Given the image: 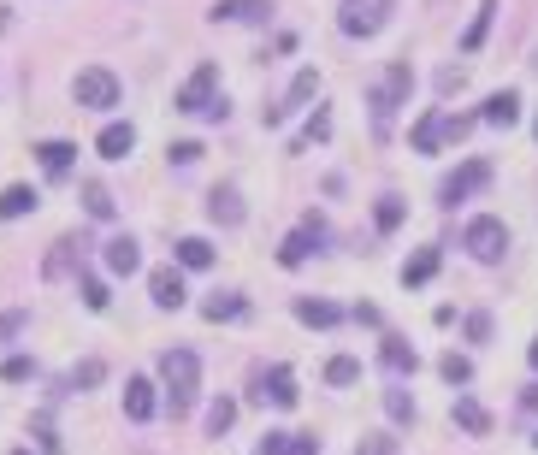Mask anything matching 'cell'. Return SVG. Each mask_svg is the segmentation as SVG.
I'll list each match as a JSON object with an SVG mask.
<instances>
[{
  "mask_svg": "<svg viewBox=\"0 0 538 455\" xmlns=\"http://www.w3.org/2000/svg\"><path fill=\"white\" fill-rule=\"evenodd\" d=\"M160 379H166V396H172V414H190V402L202 390V361L190 349H166L160 355Z\"/></svg>",
  "mask_w": 538,
  "mask_h": 455,
  "instance_id": "obj_1",
  "label": "cell"
},
{
  "mask_svg": "<svg viewBox=\"0 0 538 455\" xmlns=\"http://www.w3.org/2000/svg\"><path fill=\"white\" fill-rule=\"evenodd\" d=\"M219 89V65H196L190 83L178 89V113H207V119H225V101H213Z\"/></svg>",
  "mask_w": 538,
  "mask_h": 455,
  "instance_id": "obj_2",
  "label": "cell"
},
{
  "mask_svg": "<svg viewBox=\"0 0 538 455\" xmlns=\"http://www.w3.org/2000/svg\"><path fill=\"white\" fill-rule=\"evenodd\" d=\"M408 89H414V71H408V65L397 60V65H391V77H385V83L373 89V130H379V136H391V113L403 107V95H408Z\"/></svg>",
  "mask_w": 538,
  "mask_h": 455,
  "instance_id": "obj_3",
  "label": "cell"
},
{
  "mask_svg": "<svg viewBox=\"0 0 538 455\" xmlns=\"http://www.w3.org/2000/svg\"><path fill=\"white\" fill-rule=\"evenodd\" d=\"M71 95H77V107H119V77L107 65H83Z\"/></svg>",
  "mask_w": 538,
  "mask_h": 455,
  "instance_id": "obj_4",
  "label": "cell"
},
{
  "mask_svg": "<svg viewBox=\"0 0 538 455\" xmlns=\"http://www.w3.org/2000/svg\"><path fill=\"white\" fill-rule=\"evenodd\" d=\"M462 249H468L473 260H503V249H509V231H503V219L479 213L468 231H462Z\"/></svg>",
  "mask_w": 538,
  "mask_h": 455,
  "instance_id": "obj_5",
  "label": "cell"
},
{
  "mask_svg": "<svg viewBox=\"0 0 538 455\" xmlns=\"http://www.w3.org/2000/svg\"><path fill=\"white\" fill-rule=\"evenodd\" d=\"M391 6H397V0H349L343 18H337V30H343V36H379L385 18H391Z\"/></svg>",
  "mask_w": 538,
  "mask_h": 455,
  "instance_id": "obj_6",
  "label": "cell"
},
{
  "mask_svg": "<svg viewBox=\"0 0 538 455\" xmlns=\"http://www.w3.org/2000/svg\"><path fill=\"white\" fill-rule=\"evenodd\" d=\"M485 184H491V166H485V160H468V166H462L456 178H444V190H438V201H444V207H456V201H468V195H479Z\"/></svg>",
  "mask_w": 538,
  "mask_h": 455,
  "instance_id": "obj_7",
  "label": "cell"
},
{
  "mask_svg": "<svg viewBox=\"0 0 538 455\" xmlns=\"http://www.w3.org/2000/svg\"><path fill=\"white\" fill-rule=\"evenodd\" d=\"M255 396L261 402H272V408H296V373L290 367H267V373H255Z\"/></svg>",
  "mask_w": 538,
  "mask_h": 455,
  "instance_id": "obj_8",
  "label": "cell"
},
{
  "mask_svg": "<svg viewBox=\"0 0 538 455\" xmlns=\"http://www.w3.org/2000/svg\"><path fill=\"white\" fill-rule=\"evenodd\" d=\"M320 243H326V225H320V219L308 213V225H302L296 237H284V249H278V260H284V266H302V260L314 255Z\"/></svg>",
  "mask_w": 538,
  "mask_h": 455,
  "instance_id": "obj_9",
  "label": "cell"
},
{
  "mask_svg": "<svg viewBox=\"0 0 538 455\" xmlns=\"http://www.w3.org/2000/svg\"><path fill=\"white\" fill-rule=\"evenodd\" d=\"M267 12H272V0H213V18L219 24H255Z\"/></svg>",
  "mask_w": 538,
  "mask_h": 455,
  "instance_id": "obj_10",
  "label": "cell"
},
{
  "mask_svg": "<svg viewBox=\"0 0 538 455\" xmlns=\"http://www.w3.org/2000/svg\"><path fill=\"white\" fill-rule=\"evenodd\" d=\"M479 119H485V125H497V130H509L515 119H521V95H515V89H497V95L485 101V113H479Z\"/></svg>",
  "mask_w": 538,
  "mask_h": 455,
  "instance_id": "obj_11",
  "label": "cell"
},
{
  "mask_svg": "<svg viewBox=\"0 0 538 455\" xmlns=\"http://www.w3.org/2000/svg\"><path fill=\"white\" fill-rule=\"evenodd\" d=\"M148 290H154V308H184V278H178L172 266H160V272L148 278Z\"/></svg>",
  "mask_w": 538,
  "mask_h": 455,
  "instance_id": "obj_12",
  "label": "cell"
},
{
  "mask_svg": "<svg viewBox=\"0 0 538 455\" xmlns=\"http://www.w3.org/2000/svg\"><path fill=\"white\" fill-rule=\"evenodd\" d=\"M202 314L213 325H219V320H249V302H243L237 290H219V296H207V302H202Z\"/></svg>",
  "mask_w": 538,
  "mask_h": 455,
  "instance_id": "obj_13",
  "label": "cell"
},
{
  "mask_svg": "<svg viewBox=\"0 0 538 455\" xmlns=\"http://www.w3.org/2000/svg\"><path fill=\"white\" fill-rule=\"evenodd\" d=\"M207 213H213L219 225H243V195L231 190V184H219V190L207 195Z\"/></svg>",
  "mask_w": 538,
  "mask_h": 455,
  "instance_id": "obj_14",
  "label": "cell"
},
{
  "mask_svg": "<svg viewBox=\"0 0 538 455\" xmlns=\"http://www.w3.org/2000/svg\"><path fill=\"white\" fill-rule=\"evenodd\" d=\"M154 408H160V402H154V385H148V379H125V414H131V420H154Z\"/></svg>",
  "mask_w": 538,
  "mask_h": 455,
  "instance_id": "obj_15",
  "label": "cell"
},
{
  "mask_svg": "<svg viewBox=\"0 0 538 455\" xmlns=\"http://www.w3.org/2000/svg\"><path fill=\"white\" fill-rule=\"evenodd\" d=\"M95 148H101V160H125L136 148V130L131 125H107L101 136H95Z\"/></svg>",
  "mask_w": 538,
  "mask_h": 455,
  "instance_id": "obj_16",
  "label": "cell"
},
{
  "mask_svg": "<svg viewBox=\"0 0 538 455\" xmlns=\"http://www.w3.org/2000/svg\"><path fill=\"white\" fill-rule=\"evenodd\" d=\"M136 266H142V249H136L131 237H113V243H107V272H119V278H131Z\"/></svg>",
  "mask_w": 538,
  "mask_h": 455,
  "instance_id": "obj_17",
  "label": "cell"
},
{
  "mask_svg": "<svg viewBox=\"0 0 538 455\" xmlns=\"http://www.w3.org/2000/svg\"><path fill=\"white\" fill-rule=\"evenodd\" d=\"M36 160H42V172H48V178H66L71 160H77V148H71V142H42V148H36Z\"/></svg>",
  "mask_w": 538,
  "mask_h": 455,
  "instance_id": "obj_18",
  "label": "cell"
},
{
  "mask_svg": "<svg viewBox=\"0 0 538 455\" xmlns=\"http://www.w3.org/2000/svg\"><path fill=\"white\" fill-rule=\"evenodd\" d=\"M450 414H456V426H462V432H473V438H485V432H491V414H485L473 396H456V408H450Z\"/></svg>",
  "mask_w": 538,
  "mask_h": 455,
  "instance_id": "obj_19",
  "label": "cell"
},
{
  "mask_svg": "<svg viewBox=\"0 0 538 455\" xmlns=\"http://www.w3.org/2000/svg\"><path fill=\"white\" fill-rule=\"evenodd\" d=\"M36 201L42 195L30 184H12V190H0V219H24V213H36Z\"/></svg>",
  "mask_w": 538,
  "mask_h": 455,
  "instance_id": "obj_20",
  "label": "cell"
},
{
  "mask_svg": "<svg viewBox=\"0 0 538 455\" xmlns=\"http://www.w3.org/2000/svg\"><path fill=\"white\" fill-rule=\"evenodd\" d=\"M379 361H385L391 373H414V367H420V355L408 349L403 337H385V343H379Z\"/></svg>",
  "mask_w": 538,
  "mask_h": 455,
  "instance_id": "obj_21",
  "label": "cell"
},
{
  "mask_svg": "<svg viewBox=\"0 0 538 455\" xmlns=\"http://www.w3.org/2000/svg\"><path fill=\"white\" fill-rule=\"evenodd\" d=\"M491 12H497V0H479V12H473L468 36H462V54H479V48H485V30H491Z\"/></svg>",
  "mask_w": 538,
  "mask_h": 455,
  "instance_id": "obj_22",
  "label": "cell"
},
{
  "mask_svg": "<svg viewBox=\"0 0 538 455\" xmlns=\"http://www.w3.org/2000/svg\"><path fill=\"white\" fill-rule=\"evenodd\" d=\"M178 266H190V272L213 266V243H207V237H184V243H178Z\"/></svg>",
  "mask_w": 538,
  "mask_h": 455,
  "instance_id": "obj_23",
  "label": "cell"
},
{
  "mask_svg": "<svg viewBox=\"0 0 538 455\" xmlns=\"http://www.w3.org/2000/svg\"><path fill=\"white\" fill-rule=\"evenodd\" d=\"M432 272H438V249H420V255L403 266V284H408V290H420V284H426Z\"/></svg>",
  "mask_w": 538,
  "mask_h": 455,
  "instance_id": "obj_24",
  "label": "cell"
},
{
  "mask_svg": "<svg viewBox=\"0 0 538 455\" xmlns=\"http://www.w3.org/2000/svg\"><path fill=\"white\" fill-rule=\"evenodd\" d=\"M296 320H302V325H337L343 314H337L332 302H314V296H302V302H296Z\"/></svg>",
  "mask_w": 538,
  "mask_h": 455,
  "instance_id": "obj_25",
  "label": "cell"
},
{
  "mask_svg": "<svg viewBox=\"0 0 538 455\" xmlns=\"http://www.w3.org/2000/svg\"><path fill=\"white\" fill-rule=\"evenodd\" d=\"M30 432H36V444H42V450H48V455H60V450H66V438L54 432V414H48V408H42V414L30 420Z\"/></svg>",
  "mask_w": 538,
  "mask_h": 455,
  "instance_id": "obj_26",
  "label": "cell"
},
{
  "mask_svg": "<svg viewBox=\"0 0 538 455\" xmlns=\"http://www.w3.org/2000/svg\"><path fill=\"white\" fill-rule=\"evenodd\" d=\"M414 154H438V107L414 125Z\"/></svg>",
  "mask_w": 538,
  "mask_h": 455,
  "instance_id": "obj_27",
  "label": "cell"
},
{
  "mask_svg": "<svg viewBox=\"0 0 538 455\" xmlns=\"http://www.w3.org/2000/svg\"><path fill=\"white\" fill-rule=\"evenodd\" d=\"M231 420H237V402H231V396H219V402H213V408H207V432H213V438H219V432H225V426H231Z\"/></svg>",
  "mask_w": 538,
  "mask_h": 455,
  "instance_id": "obj_28",
  "label": "cell"
},
{
  "mask_svg": "<svg viewBox=\"0 0 538 455\" xmlns=\"http://www.w3.org/2000/svg\"><path fill=\"white\" fill-rule=\"evenodd\" d=\"M71 249H77V243H71V237H60V243H54V255H48V266H42V272H48V278H66V272H71Z\"/></svg>",
  "mask_w": 538,
  "mask_h": 455,
  "instance_id": "obj_29",
  "label": "cell"
},
{
  "mask_svg": "<svg viewBox=\"0 0 538 455\" xmlns=\"http://www.w3.org/2000/svg\"><path fill=\"white\" fill-rule=\"evenodd\" d=\"M107 379V367L101 361H83V367H71V390H89V385H101Z\"/></svg>",
  "mask_w": 538,
  "mask_h": 455,
  "instance_id": "obj_30",
  "label": "cell"
},
{
  "mask_svg": "<svg viewBox=\"0 0 538 455\" xmlns=\"http://www.w3.org/2000/svg\"><path fill=\"white\" fill-rule=\"evenodd\" d=\"M326 379H332V385H355V379H361V361H349V355H337L332 367H326Z\"/></svg>",
  "mask_w": 538,
  "mask_h": 455,
  "instance_id": "obj_31",
  "label": "cell"
},
{
  "mask_svg": "<svg viewBox=\"0 0 538 455\" xmlns=\"http://www.w3.org/2000/svg\"><path fill=\"white\" fill-rule=\"evenodd\" d=\"M438 373H444V379H450V385H468V379H473L468 355H444V367H438Z\"/></svg>",
  "mask_w": 538,
  "mask_h": 455,
  "instance_id": "obj_32",
  "label": "cell"
},
{
  "mask_svg": "<svg viewBox=\"0 0 538 455\" xmlns=\"http://www.w3.org/2000/svg\"><path fill=\"white\" fill-rule=\"evenodd\" d=\"M83 201H89V213H95V219H113V195L101 190V184H89V190H83Z\"/></svg>",
  "mask_w": 538,
  "mask_h": 455,
  "instance_id": "obj_33",
  "label": "cell"
},
{
  "mask_svg": "<svg viewBox=\"0 0 538 455\" xmlns=\"http://www.w3.org/2000/svg\"><path fill=\"white\" fill-rule=\"evenodd\" d=\"M397 225H403V201L385 195V201H379V231H397Z\"/></svg>",
  "mask_w": 538,
  "mask_h": 455,
  "instance_id": "obj_34",
  "label": "cell"
},
{
  "mask_svg": "<svg viewBox=\"0 0 538 455\" xmlns=\"http://www.w3.org/2000/svg\"><path fill=\"white\" fill-rule=\"evenodd\" d=\"M107 302H113V296H107V284H101V278H83V308H95V314H101Z\"/></svg>",
  "mask_w": 538,
  "mask_h": 455,
  "instance_id": "obj_35",
  "label": "cell"
},
{
  "mask_svg": "<svg viewBox=\"0 0 538 455\" xmlns=\"http://www.w3.org/2000/svg\"><path fill=\"white\" fill-rule=\"evenodd\" d=\"M385 408H391V420H414V396H403V390H385Z\"/></svg>",
  "mask_w": 538,
  "mask_h": 455,
  "instance_id": "obj_36",
  "label": "cell"
},
{
  "mask_svg": "<svg viewBox=\"0 0 538 455\" xmlns=\"http://www.w3.org/2000/svg\"><path fill=\"white\" fill-rule=\"evenodd\" d=\"M166 154H172V166H196L202 160V142H172Z\"/></svg>",
  "mask_w": 538,
  "mask_h": 455,
  "instance_id": "obj_37",
  "label": "cell"
},
{
  "mask_svg": "<svg viewBox=\"0 0 538 455\" xmlns=\"http://www.w3.org/2000/svg\"><path fill=\"white\" fill-rule=\"evenodd\" d=\"M314 89H320V77H314V71H296V83H290V101H308Z\"/></svg>",
  "mask_w": 538,
  "mask_h": 455,
  "instance_id": "obj_38",
  "label": "cell"
},
{
  "mask_svg": "<svg viewBox=\"0 0 538 455\" xmlns=\"http://www.w3.org/2000/svg\"><path fill=\"white\" fill-rule=\"evenodd\" d=\"M326 136H332V113H326V107H320V113H314V119H308V142H326Z\"/></svg>",
  "mask_w": 538,
  "mask_h": 455,
  "instance_id": "obj_39",
  "label": "cell"
},
{
  "mask_svg": "<svg viewBox=\"0 0 538 455\" xmlns=\"http://www.w3.org/2000/svg\"><path fill=\"white\" fill-rule=\"evenodd\" d=\"M278 455H320V444H314V438H290V432H284V450Z\"/></svg>",
  "mask_w": 538,
  "mask_h": 455,
  "instance_id": "obj_40",
  "label": "cell"
},
{
  "mask_svg": "<svg viewBox=\"0 0 538 455\" xmlns=\"http://www.w3.org/2000/svg\"><path fill=\"white\" fill-rule=\"evenodd\" d=\"M355 455H397V438H361Z\"/></svg>",
  "mask_w": 538,
  "mask_h": 455,
  "instance_id": "obj_41",
  "label": "cell"
},
{
  "mask_svg": "<svg viewBox=\"0 0 538 455\" xmlns=\"http://www.w3.org/2000/svg\"><path fill=\"white\" fill-rule=\"evenodd\" d=\"M0 373H6V379H12V385H18V379H30V373H36V367H30V361H24V355H12V361H6V367H0Z\"/></svg>",
  "mask_w": 538,
  "mask_h": 455,
  "instance_id": "obj_42",
  "label": "cell"
},
{
  "mask_svg": "<svg viewBox=\"0 0 538 455\" xmlns=\"http://www.w3.org/2000/svg\"><path fill=\"white\" fill-rule=\"evenodd\" d=\"M468 337H473V343H485V337H491V320H485V314H473V320H468Z\"/></svg>",
  "mask_w": 538,
  "mask_h": 455,
  "instance_id": "obj_43",
  "label": "cell"
},
{
  "mask_svg": "<svg viewBox=\"0 0 538 455\" xmlns=\"http://www.w3.org/2000/svg\"><path fill=\"white\" fill-rule=\"evenodd\" d=\"M18 325H24V314H0V337H12Z\"/></svg>",
  "mask_w": 538,
  "mask_h": 455,
  "instance_id": "obj_44",
  "label": "cell"
},
{
  "mask_svg": "<svg viewBox=\"0 0 538 455\" xmlns=\"http://www.w3.org/2000/svg\"><path fill=\"white\" fill-rule=\"evenodd\" d=\"M521 402H527V408H538V385H527V390H521Z\"/></svg>",
  "mask_w": 538,
  "mask_h": 455,
  "instance_id": "obj_45",
  "label": "cell"
},
{
  "mask_svg": "<svg viewBox=\"0 0 538 455\" xmlns=\"http://www.w3.org/2000/svg\"><path fill=\"white\" fill-rule=\"evenodd\" d=\"M527 355H533V367H538V337H533V349H527Z\"/></svg>",
  "mask_w": 538,
  "mask_h": 455,
  "instance_id": "obj_46",
  "label": "cell"
},
{
  "mask_svg": "<svg viewBox=\"0 0 538 455\" xmlns=\"http://www.w3.org/2000/svg\"><path fill=\"white\" fill-rule=\"evenodd\" d=\"M533 450H538V432H533Z\"/></svg>",
  "mask_w": 538,
  "mask_h": 455,
  "instance_id": "obj_47",
  "label": "cell"
},
{
  "mask_svg": "<svg viewBox=\"0 0 538 455\" xmlns=\"http://www.w3.org/2000/svg\"><path fill=\"white\" fill-rule=\"evenodd\" d=\"M12 455H30V450H12Z\"/></svg>",
  "mask_w": 538,
  "mask_h": 455,
  "instance_id": "obj_48",
  "label": "cell"
},
{
  "mask_svg": "<svg viewBox=\"0 0 538 455\" xmlns=\"http://www.w3.org/2000/svg\"><path fill=\"white\" fill-rule=\"evenodd\" d=\"M533 65H538V60H533Z\"/></svg>",
  "mask_w": 538,
  "mask_h": 455,
  "instance_id": "obj_49",
  "label": "cell"
}]
</instances>
